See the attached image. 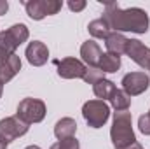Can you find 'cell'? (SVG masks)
Instances as JSON below:
<instances>
[{
    "label": "cell",
    "instance_id": "obj_1",
    "mask_svg": "<svg viewBox=\"0 0 150 149\" xmlns=\"http://www.w3.org/2000/svg\"><path fill=\"white\" fill-rule=\"evenodd\" d=\"M107 25L113 32H133V34H147L149 32V14L147 11L140 7H129V9H120L117 2H108L105 5L103 16H101Z\"/></svg>",
    "mask_w": 150,
    "mask_h": 149
},
{
    "label": "cell",
    "instance_id": "obj_2",
    "mask_svg": "<svg viewBox=\"0 0 150 149\" xmlns=\"http://www.w3.org/2000/svg\"><path fill=\"white\" fill-rule=\"evenodd\" d=\"M110 139L115 149H124L136 142V135L133 132V117L131 112H113V121L110 128Z\"/></svg>",
    "mask_w": 150,
    "mask_h": 149
},
{
    "label": "cell",
    "instance_id": "obj_3",
    "mask_svg": "<svg viewBox=\"0 0 150 149\" xmlns=\"http://www.w3.org/2000/svg\"><path fill=\"white\" fill-rule=\"evenodd\" d=\"M82 116L86 119V123L91 128H101L108 117H110V107L107 102L103 100H87L82 105Z\"/></svg>",
    "mask_w": 150,
    "mask_h": 149
},
{
    "label": "cell",
    "instance_id": "obj_4",
    "mask_svg": "<svg viewBox=\"0 0 150 149\" xmlns=\"http://www.w3.org/2000/svg\"><path fill=\"white\" fill-rule=\"evenodd\" d=\"M47 107L40 98H23L18 105V112L16 116L19 119H23L26 125H33V123H40L45 117Z\"/></svg>",
    "mask_w": 150,
    "mask_h": 149
},
{
    "label": "cell",
    "instance_id": "obj_5",
    "mask_svg": "<svg viewBox=\"0 0 150 149\" xmlns=\"http://www.w3.org/2000/svg\"><path fill=\"white\" fill-rule=\"evenodd\" d=\"M28 128H30V125H26L18 116H7V117L0 119V137L5 139L7 142H12L19 137H23L28 132Z\"/></svg>",
    "mask_w": 150,
    "mask_h": 149
},
{
    "label": "cell",
    "instance_id": "obj_6",
    "mask_svg": "<svg viewBox=\"0 0 150 149\" xmlns=\"http://www.w3.org/2000/svg\"><path fill=\"white\" fill-rule=\"evenodd\" d=\"M120 84H122V90L129 97H136V95H142L149 90L150 77L145 72H129L122 77Z\"/></svg>",
    "mask_w": 150,
    "mask_h": 149
},
{
    "label": "cell",
    "instance_id": "obj_7",
    "mask_svg": "<svg viewBox=\"0 0 150 149\" xmlns=\"http://www.w3.org/2000/svg\"><path fill=\"white\" fill-rule=\"evenodd\" d=\"M56 67H58V75L63 77V79H82L87 67L82 60L79 58H63V60H58L56 62Z\"/></svg>",
    "mask_w": 150,
    "mask_h": 149
},
{
    "label": "cell",
    "instance_id": "obj_8",
    "mask_svg": "<svg viewBox=\"0 0 150 149\" xmlns=\"http://www.w3.org/2000/svg\"><path fill=\"white\" fill-rule=\"evenodd\" d=\"M126 54L142 69H149L150 65V47H147L142 40L138 39H127V47Z\"/></svg>",
    "mask_w": 150,
    "mask_h": 149
},
{
    "label": "cell",
    "instance_id": "obj_9",
    "mask_svg": "<svg viewBox=\"0 0 150 149\" xmlns=\"http://www.w3.org/2000/svg\"><path fill=\"white\" fill-rule=\"evenodd\" d=\"M25 56H26V60H28L30 65H33V67H42V65H45L47 60H49V49H47V46H45L44 42L33 40V42H30V44L26 46Z\"/></svg>",
    "mask_w": 150,
    "mask_h": 149
},
{
    "label": "cell",
    "instance_id": "obj_10",
    "mask_svg": "<svg viewBox=\"0 0 150 149\" xmlns=\"http://www.w3.org/2000/svg\"><path fill=\"white\" fill-rule=\"evenodd\" d=\"M101 47L98 46V42L94 40H86L82 46H80V56H82V62L86 63V67H93V69H98L100 67V60H101Z\"/></svg>",
    "mask_w": 150,
    "mask_h": 149
},
{
    "label": "cell",
    "instance_id": "obj_11",
    "mask_svg": "<svg viewBox=\"0 0 150 149\" xmlns=\"http://www.w3.org/2000/svg\"><path fill=\"white\" fill-rule=\"evenodd\" d=\"M19 70H21V58L18 54H12L9 60L0 63V82L7 84Z\"/></svg>",
    "mask_w": 150,
    "mask_h": 149
},
{
    "label": "cell",
    "instance_id": "obj_12",
    "mask_svg": "<svg viewBox=\"0 0 150 149\" xmlns=\"http://www.w3.org/2000/svg\"><path fill=\"white\" fill-rule=\"evenodd\" d=\"M105 46H107V53L110 54H126V47H127V37H124V34L119 32H110V35L105 39Z\"/></svg>",
    "mask_w": 150,
    "mask_h": 149
},
{
    "label": "cell",
    "instance_id": "obj_13",
    "mask_svg": "<svg viewBox=\"0 0 150 149\" xmlns=\"http://www.w3.org/2000/svg\"><path fill=\"white\" fill-rule=\"evenodd\" d=\"M75 132H77V121L74 117H61L54 126V135L58 140L75 137Z\"/></svg>",
    "mask_w": 150,
    "mask_h": 149
},
{
    "label": "cell",
    "instance_id": "obj_14",
    "mask_svg": "<svg viewBox=\"0 0 150 149\" xmlns=\"http://www.w3.org/2000/svg\"><path fill=\"white\" fill-rule=\"evenodd\" d=\"M115 91H117L115 82L108 81V79H105V77L93 84V93L96 95V98H98V100H103V102H105V100H110Z\"/></svg>",
    "mask_w": 150,
    "mask_h": 149
},
{
    "label": "cell",
    "instance_id": "obj_15",
    "mask_svg": "<svg viewBox=\"0 0 150 149\" xmlns=\"http://www.w3.org/2000/svg\"><path fill=\"white\" fill-rule=\"evenodd\" d=\"M25 9H26V14L35 21H40L47 16L45 0H28V2H25Z\"/></svg>",
    "mask_w": 150,
    "mask_h": 149
},
{
    "label": "cell",
    "instance_id": "obj_16",
    "mask_svg": "<svg viewBox=\"0 0 150 149\" xmlns=\"http://www.w3.org/2000/svg\"><path fill=\"white\" fill-rule=\"evenodd\" d=\"M103 74H113L120 69V56L110 54V53H103L101 60H100V67H98Z\"/></svg>",
    "mask_w": 150,
    "mask_h": 149
},
{
    "label": "cell",
    "instance_id": "obj_17",
    "mask_svg": "<svg viewBox=\"0 0 150 149\" xmlns=\"http://www.w3.org/2000/svg\"><path fill=\"white\" fill-rule=\"evenodd\" d=\"M87 30L89 34L93 35L94 39H105L110 35V27L107 25V21L103 18H98V19H93L89 25H87Z\"/></svg>",
    "mask_w": 150,
    "mask_h": 149
},
{
    "label": "cell",
    "instance_id": "obj_18",
    "mask_svg": "<svg viewBox=\"0 0 150 149\" xmlns=\"http://www.w3.org/2000/svg\"><path fill=\"white\" fill-rule=\"evenodd\" d=\"M110 105L113 107L115 112H122V111H127L131 107V97L124 91V90H119L113 93V97L110 98Z\"/></svg>",
    "mask_w": 150,
    "mask_h": 149
},
{
    "label": "cell",
    "instance_id": "obj_19",
    "mask_svg": "<svg viewBox=\"0 0 150 149\" xmlns=\"http://www.w3.org/2000/svg\"><path fill=\"white\" fill-rule=\"evenodd\" d=\"M7 32L11 34V37L16 40V44H18V46H21L23 42H26V40H28V37H30V32H28L26 25H23V23L12 25L11 28H7Z\"/></svg>",
    "mask_w": 150,
    "mask_h": 149
},
{
    "label": "cell",
    "instance_id": "obj_20",
    "mask_svg": "<svg viewBox=\"0 0 150 149\" xmlns=\"http://www.w3.org/2000/svg\"><path fill=\"white\" fill-rule=\"evenodd\" d=\"M49 149H80V142L75 137H70V139H63V140L54 142Z\"/></svg>",
    "mask_w": 150,
    "mask_h": 149
},
{
    "label": "cell",
    "instance_id": "obj_21",
    "mask_svg": "<svg viewBox=\"0 0 150 149\" xmlns=\"http://www.w3.org/2000/svg\"><path fill=\"white\" fill-rule=\"evenodd\" d=\"M105 74L100 70V69H93V67H87V70H86V74H84V81L87 82V84H94V82H98L100 79H103Z\"/></svg>",
    "mask_w": 150,
    "mask_h": 149
},
{
    "label": "cell",
    "instance_id": "obj_22",
    "mask_svg": "<svg viewBox=\"0 0 150 149\" xmlns=\"http://www.w3.org/2000/svg\"><path fill=\"white\" fill-rule=\"evenodd\" d=\"M63 7V2L61 0H45V11H47V16H54L61 11Z\"/></svg>",
    "mask_w": 150,
    "mask_h": 149
},
{
    "label": "cell",
    "instance_id": "obj_23",
    "mask_svg": "<svg viewBox=\"0 0 150 149\" xmlns=\"http://www.w3.org/2000/svg\"><path fill=\"white\" fill-rule=\"evenodd\" d=\"M138 128L143 135H150V116L149 114H142L138 117Z\"/></svg>",
    "mask_w": 150,
    "mask_h": 149
},
{
    "label": "cell",
    "instance_id": "obj_24",
    "mask_svg": "<svg viewBox=\"0 0 150 149\" xmlns=\"http://www.w3.org/2000/svg\"><path fill=\"white\" fill-rule=\"evenodd\" d=\"M68 7L74 12H80V11L86 9V0H70L68 2Z\"/></svg>",
    "mask_w": 150,
    "mask_h": 149
},
{
    "label": "cell",
    "instance_id": "obj_25",
    "mask_svg": "<svg viewBox=\"0 0 150 149\" xmlns=\"http://www.w3.org/2000/svg\"><path fill=\"white\" fill-rule=\"evenodd\" d=\"M9 11V2L7 0H0V16H4Z\"/></svg>",
    "mask_w": 150,
    "mask_h": 149
},
{
    "label": "cell",
    "instance_id": "obj_26",
    "mask_svg": "<svg viewBox=\"0 0 150 149\" xmlns=\"http://www.w3.org/2000/svg\"><path fill=\"white\" fill-rule=\"evenodd\" d=\"M7 146H9V142H7L5 139L0 137V149H7Z\"/></svg>",
    "mask_w": 150,
    "mask_h": 149
},
{
    "label": "cell",
    "instance_id": "obj_27",
    "mask_svg": "<svg viewBox=\"0 0 150 149\" xmlns=\"http://www.w3.org/2000/svg\"><path fill=\"white\" fill-rule=\"evenodd\" d=\"M124 149H143L138 142H134V144H131V146H127V148H124Z\"/></svg>",
    "mask_w": 150,
    "mask_h": 149
},
{
    "label": "cell",
    "instance_id": "obj_28",
    "mask_svg": "<svg viewBox=\"0 0 150 149\" xmlns=\"http://www.w3.org/2000/svg\"><path fill=\"white\" fill-rule=\"evenodd\" d=\"M25 149H42V148H38V146H26Z\"/></svg>",
    "mask_w": 150,
    "mask_h": 149
},
{
    "label": "cell",
    "instance_id": "obj_29",
    "mask_svg": "<svg viewBox=\"0 0 150 149\" xmlns=\"http://www.w3.org/2000/svg\"><path fill=\"white\" fill-rule=\"evenodd\" d=\"M2 93H4V84L0 82V98H2Z\"/></svg>",
    "mask_w": 150,
    "mask_h": 149
},
{
    "label": "cell",
    "instance_id": "obj_30",
    "mask_svg": "<svg viewBox=\"0 0 150 149\" xmlns=\"http://www.w3.org/2000/svg\"><path fill=\"white\" fill-rule=\"evenodd\" d=\"M147 70H150V65H149V69H147Z\"/></svg>",
    "mask_w": 150,
    "mask_h": 149
},
{
    "label": "cell",
    "instance_id": "obj_31",
    "mask_svg": "<svg viewBox=\"0 0 150 149\" xmlns=\"http://www.w3.org/2000/svg\"><path fill=\"white\" fill-rule=\"evenodd\" d=\"M147 114H149V116H150V111H149V112H147Z\"/></svg>",
    "mask_w": 150,
    "mask_h": 149
}]
</instances>
